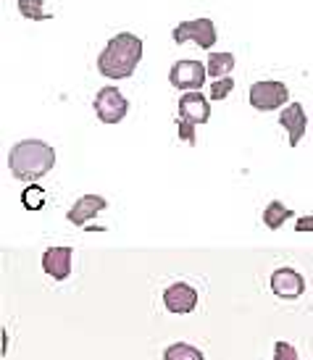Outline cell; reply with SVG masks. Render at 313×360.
Instances as JSON below:
<instances>
[{"instance_id":"cell-1","label":"cell","mask_w":313,"mask_h":360,"mask_svg":"<svg viewBox=\"0 0 313 360\" xmlns=\"http://www.w3.org/2000/svg\"><path fill=\"white\" fill-rule=\"evenodd\" d=\"M142 60V40L132 32H122L108 40L98 56V71L106 79H129Z\"/></svg>"},{"instance_id":"cell-2","label":"cell","mask_w":313,"mask_h":360,"mask_svg":"<svg viewBox=\"0 0 313 360\" xmlns=\"http://www.w3.org/2000/svg\"><path fill=\"white\" fill-rule=\"evenodd\" d=\"M56 166V150L42 140H21L8 153V171L19 181H37Z\"/></svg>"},{"instance_id":"cell-3","label":"cell","mask_w":313,"mask_h":360,"mask_svg":"<svg viewBox=\"0 0 313 360\" xmlns=\"http://www.w3.org/2000/svg\"><path fill=\"white\" fill-rule=\"evenodd\" d=\"M248 101L255 110H274V108H282L290 101V90L284 82L276 79H261L255 82L248 92Z\"/></svg>"},{"instance_id":"cell-4","label":"cell","mask_w":313,"mask_h":360,"mask_svg":"<svg viewBox=\"0 0 313 360\" xmlns=\"http://www.w3.org/2000/svg\"><path fill=\"white\" fill-rule=\"evenodd\" d=\"M172 37L177 45H187L195 42L203 51H211L216 45V24L211 19H195V21H182L177 24L172 32Z\"/></svg>"},{"instance_id":"cell-5","label":"cell","mask_w":313,"mask_h":360,"mask_svg":"<svg viewBox=\"0 0 313 360\" xmlns=\"http://www.w3.org/2000/svg\"><path fill=\"white\" fill-rule=\"evenodd\" d=\"M92 108L103 124H119L129 110V101L124 98L119 87H101V92L92 101Z\"/></svg>"},{"instance_id":"cell-6","label":"cell","mask_w":313,"mask_h":360,"mask_svg":"<svg viewBox=\"0 0 313 360\" xmlns=\"http://www.w3.org/2000/svg\"><path fill=\"white\" fill-rule=\"evenodd\" d=\"M205 74H208L205 63H200V60L195 58H184V60H177L172 66L169 82H172V87H177V90L190 92L205 84Z\"/></svg>"},{"instance_id":"cell-7","label":"cell","mask_w":313,"mask_h":360,"mask_svg":"<svg viewBox=\"0 0 313 360\" xmlns=\"http://www.w3.org/2000/svg\"><path fill=\"white\" fill-rule=\"evenodd\" d=\"M272 292L282 300H298L305 292V281L303 276L295 269H276L272 274Z\"/></svg>"},{"instance_id":"cell-8","label":"cell","mask_w":313,"mask_h":360,"mask_svg":"<svg viewBox=\"0 0 313 360\" xmlns=\"http://www.w3.org/2000/svg\"><path fill=\"white\" fill-rule=\"evenodd\" d=\"M163 305L166 310H172L177 316H184V313H192L195 305H198V292L195 287L184 284V281H177L169 290L163 292Z\"/></svg>"},{"instance_id":"cell-9","label":"cell","mask_w":313,"mask_h":360,"mask_svg":"<svg viewBox=\"0 0 313 360\" xmlns=\"http://www.w3.org/2000/svg\"><path fill=\"white\" fill-rule=\"evenodd\" d=\"M179 119L190 121V124H205L211 119V103L205 101V95L198 90L182 92V98H179Z\"/></svg>"},{"instance_id":"cell-10","label":"cell","mask_w":313,"mask_h":360,"mask_svg":"<svg viewBox=\"0 0 313 360\" xmlns=\"http://www.w3.org/2000/svg\"><path fill=\"white\" fill-rule=\"evenodd\" d=\"M279 124H282L284 129H287V137H290V148L300 145L305 129H308V116H305L303 105H300V103H290L287 108H282V113H279Z\"/></svg>"},{"instance_id":"cell-11","label":"cell","mask_w":313,"mask_h":360,"mask_svg":"<svg viewBox=\"0 0 313 360\" xmlns=\"http://www.w3.org/2000/svg\"><path fill=\"white\" fill-rule=\"evenodd\" d=\"M106 198H101V195H82L79 200L74 202L69 208V213H66V219L74 224V226H84L90 219H95L101 210H106Z\"/></svg>"},{"instance_id":"cell-12","label":"cell","mask_w":313,"mask_h":360,"mask_svg":"<svg viewBox=\"0 0 313 360\" xmlns=\"http://www.w3.org/2000/svg\"><path fill=\"white\" fill-rule=\"evenodd\" d=\"M71 248H48L42 255V269L48 276H53L56 281L69 279L71 274Z\"/></svg>"},{"instance_id":"cell-13","label":"cell","mask_w":313,"mask_h":360,"mask_svg":"<svg viewBox=\"0 0 313 360\" xmlns=\"http://www.w3.org/2000/svg\"><path fill=\"white\" fill-rule=\"evenodd\" d=\"M205 69H208V77H213V79L229 77V71L234 69V56L232 53H211L205 60Z\"/></svg>"},{"instance_id":"cell-14","label":"cell","mask_w":313,"mask_h":360,"mask_svg":"<svg viewBox=\"0 0 313 360\" xmlns=\"http://www.w3.org/2000/svg\"><path fill=\"white\" fill-rule=\"evenodd\" d=\"M290 216H293V210L287 208V205H282L279 200H272L266 205V210H263V224L272 231H276V229H282V224L290 219Z\"/></svg>"},{"instance_id":"cell-15","label":"cell","mask_w":313,"mask_h":360,"mask_svg":"<svg viewBox=\"0 0 313 360\" xmlns=\"http://www.w3.org/2000/svg\"><path fill=\"white\" fill-rule=\"evenodd\" d=\"M163 360H205L198 347H192L187 342H174L163 350Z\"/></svg>"},{"instance_id":"cell-16","label":"cell","mask_w":313,"mask_h":360,"mask_svg":"<svg viewBox=\"0 0 313 360\" xmlns=\"http://www.w3.org/2000/svg\"><path fill=\"white\" fill-rule=\"evenodd\" d=\"M16 6H19V13L24 16V19H30V21H48L51 19V13L45 11L42 0H19Z\"/></svg>"},{"instance_id":"cell-17","label":"cell","mask_w":313,"mask_h":360,"mask_svg":"<svg viewBox=\"0 0 313 360\" xmlns=\"http://www.w3.org/2000/svg\"><path fill=\"white\" fill-rule=\"evenodd\" d=\"M234 90V79L232 77H222L211 84V101H224L229 92Z\"/></svg>"},{"instance_id":"cell-18","label":"cell","mask_w":313,"mask_h":360,"mask_svg":"<svg viewBox=\"0 0 313 360\" xmlns=\"http://www.w3.org/2000/svg\"><path fill=\"white\" fill-rule=\"evenodd\" d=\"M274 360H300V355H298V350H295L290 342L279 340L274 345Z\"/></svg>"},{"instance_id":"cell-19","label":"cell","mask_w":313,"mask_h":360,"mask_svg":"<svg viewBox=\"0 0 313 360\" xmlns=\"http://www.w3.org/2000/svg\"><path fill=\"white\" fill-rule=\"evenodd\" d=\"M42 192L45 190H40V187H27V190H24V195H21V200H24V205H27V208H40L42 202H45V195H42Z\"/></svg>"},{"instance_id":"cell-20","label":"cell","mask_w":313,"mask_h":360,"mask_svg":"<svg viewBox=\"0 0 313 360\" xmlns=\"http://www.w3.org/2000/svg\"><path fill=\"white\" fill-rule=\"evenodd\" d=\"M192 127H195V124L179 119V137H182V140H187V145H195V131H192Z\"/></svg>"},{"instance_id":"cell-21","label":"cell","mask_w":313,"mask_h":360,"mask_svg":"<svg viewBox=\"0 0 313 360\" xmlns=\"http://www.w3.org/2000/svg\"><path fill=\"white\" fill-rule=\"evenodd\" d=\"M295 231H313V216H303V219H298V224H295Z\"/></svg>"}]
</instances>
